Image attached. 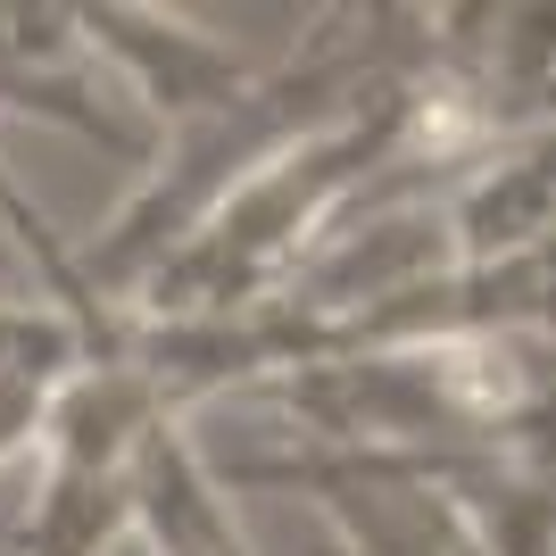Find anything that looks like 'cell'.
Returning a JSON list of instances; mask_svg holds the SVG:
<instances>
[{
  "mask_svg": "<svg viewBox=\"0 0 556 556\" xmlns=\"http://www.w3.org/2000/svg\"><path fill=\"white\" fill-rule=\"evenodd\" d=\"M0 232H9V250L34 266V282H42L50 300H59V325L84 341V357H116L125 349V332H116V316H109V300H100L92 282H84V266H75V250L50 232V216L34 208L17 191V175L0 166Z\"/></svg>",
  "mask_w": 556,
  "mask_h": 556,
  "instance_id": "obj_5",
  "label": "cell"
},
{
  "mask_svg": "<svg viewBox=\"0 0 556 556\" xmlns=\"http://www.w3.org/2000/svg\"><path fill=\"white\" fill-rule=\"evenodd\" d=\"M0 257H9V250H0Z\"/></svg>",
  "mask_w": 556,
  "mask_h": 556,
  "instance_id": "obj_8",
  "label": "cell"
},
{
  "mask_svg": "<svg viewBox=\"0 0 556 556\" xmlns=\"http://www.w3.org/2000/svg\"><path fill=\"white\" fill-rule=\"evenodd\" d=\"M175 407L159 382L116 349V357H84V366L50 391L42 441H50V482L34 523L17 532V556H92L109 532L134 523V448L150 424Z\"/></svg>",
  "mask_w": 556,
  "mask_h": 556,
  "instance_id": "obj_1",
  "label": "cell"
},
{
  "mask_svg": "<svg viewBox=\"0 0 556 556\" xmlns=\"http://www.w3.org/2000/svg\"><path fill=\"white\" fill-rule=\"evenodd\" d=\"M84 366V349H59V357H25V366H0V465L17 457L25 441H42L50 391Z\"/></svg>",
  "mask_w": 556,
  "mask_h": 556,
  "instance_id": "obj_6",
  "label": "cell"
},
{
  "mask_svg": "<svg viewBox=\"0 0 556 556\" xmlns=\"http://www.w3.org/2000/svg\"><path fill=\"white\" fill-rule=\"evenodd\" d=\"M59 349H84L59 316H34V307H0V366H25V357H59Z\"/></svg>",
  "mask_w": 556,
  "mask_h": 556,
  "instance_id": "obj_7",
  "label": "cell"
},
{
  "mask_svg": "<svg viewBox=\"0 0 556 556\" xmlns=\"http://www.w3.org/2000/svg\"><path fill=\"white\" fill-rule=\"evenodd\" d=\"M0 109H34L75 125L84 141L116 150V159H150V134L141 125H116L84 75L67 67V9H0Z\"/></svg>",
  "mask_w": 556,
  "mask_h": 556,
  "instance_id": "obj_3",
  "label": "cell"
},
{
  "mask_svg": "<svg viewBox=\"0 0 556 556\" xmlns=\"http://www.w3.org/2000/svg\"><path fill=\"white\" fill-rule=\"evenodd\" d=\"M75 25L141 75L150 109L200 116V109H216V100H232V92L257 84V67L241 50L208 42V34H191V25H175V17H150V9H75Z\"/></svg>",
  "mask_w": 556,
  "mask_h": 556,
  "instance_id": "obj_2",
  "label": "cell"
},
{
  "mask_svg": "<svg viewBox=\"0 0 556 556\" xmlns=\"http://www.w3.org/2000/svg\"><path fill=\"white\" fill-rule=\"evenodd\" d=\"M134 523L150 532L159 556H250L241 532H232V515H225V498H216V482L184 448L175 416L150 424L134 448Z\"/></svg>",
  "mask_w": 556,
  "mask_h": 556,
  "instance_id": "obj_4",
  "label": "cell"
}]
</instances>
